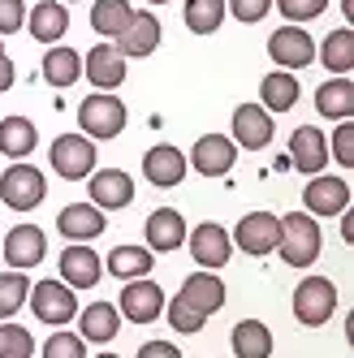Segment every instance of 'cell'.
I'll return each instance as SVG.
<instances>
[{
    "label": "cell",
    "mask_w": 354,
    "mask_h": 358,
    "mask_svg": "<svg viewBox=\"0 0 354 358\" xmlns=\"http://www.w3.org/2000/svg\"><path fill=\"white\" fill-rule=\"evenodd\" d=\"M229 242L238 250H246V255H255V259H264V255H272L276 242H281V216H272V212H246L238 220Z\"/></svg>",
    "instance_id": "cell-5"
},
{
    "label": "cell",
    "mask_w": 354,
    "mask_h": 358,
    "mask_svg": "<svg viewBox=\"0 0 354 358\" xmlns=\"http://www.w3.org/2000/svg\"><path fill=\"white\" fill-rule=\"evenodd\" d=\"M290 164L298 169V173H324V164H328V138H324V130H316V125H298L294 130V138H290Z\"/></svg>",
    "instance_id": "cell-19"
},
{
    "label": "cell",
    "mask_w": 354,
    "mask_h": 358,
    "mask_svg": "<svg viewBox=\"0 0 354 358\" xmlns=\"http://www.w3.org/2000/svg\"><path fill=\"white\" fill-rule=\"evenodd\" d=\"M147 5H169V0H147Z\"/></svg>",
    "instance_id": "cell-46"
},
{
    "label": "cell",
    "mask_w": 354,
    "mask_h": 358,
    "mask_svg": "<svg viewBox=\"0 0 354 358\" xmlns=\"http://www.w3.org/2000/svg\"><path fill=\"white\" fill-rule=\"evenodd\" d=\"M320 246H324V238H320L316 216H307V212L281 216V242H276V250H281V259L290 268H311L320 259Z\"/></svg>",
    "instance_id": "cell-1"
},
{
    "label": "cell",
    "mask_w": 354,
    "mask_h": 358,
    "mask_svg": "<svg viewBox=\"0 0 354 358\" xmlns=\"http://www.w3.org/2000/svg\"><path fill=\"white\" fill-rule=\"evenodd\" d=\"M61 5H69V0H61Z\"/></svg>",
    "instance_id": "cell-49"
},
{
    "label": "cell",
    "mask_w": 354,
    "mask_h": 358,
    "mask_svg": "<svg viewBox=\"0 0 354 358\" xmlns=\"http://www.w3.org/2000/svg\"><path fill=\"white\" fill-rule=\"evenodd\" d=\"M160 48V22L156 13H134L125 22V31L117 35V52L130 61V57H151Z\"/></svg>",
    "instance_id": "cell-20"
},
{
    "label": "cell",
    "mask_w": 354,
    "mask_h": 358,
    "mask_svg": "<svg viewBox=\"0 0 354 358\" xmlns=\"http://www.w3.org/2000/svg\"><path fill=\"white\" fill-rule=\"evenodd\" d=\"M22 22H27V9H22V0H0V35L22 31Z\"/></svg>",
    "instance_id": "cell-42"
},
{
    "label": "cell",
    "mask_w": 354,
    "mask_h": 358,
    "mask_svg": "<svg viewBox=\"0 0 354 358\" xmlns=\"http://www.w3.org/2000/svg\"><path fill=\"white\" fill-rule=\"evenodd\" d=\"M186 220H182V212L177 208H156L147 216V250H160V255H169V250H177V246H186Z\"/></svg>",
    "instance_id": "cell-21"
},
{
    "label": "cell",
    "mask_w": 354,
    "mask_h": 358,
    "mask_svg": "<svg viewBox=\"0 0 354 358\" xmlns=\"http://www.w3.org/2000/svg\"><path fill=\"white\" fill-rule=\"evenodd\" d=\"M268 9H272V0H225V13H234L238 22H264L268 17Z\"/></svg>",
    "instance_id": "cell-40"
},
{
    "label": "cell",
    "mask_w": 354,
    "mask_h": 358,
    "mask_svg": "<svg viewBox=\"0 0 354 358\" xmlns=\"http://www.w3.org/2000/svg\"><path fill=\"white\" fill-rule=\"evenodd\" d=\"M225 22V0H186V27L194 35H212Z\"/></svg>",
    "instance_id": "cell-35"
},
{
    "label": "cell",
    "mask_w": 354,
    "mask_h": 358,
    "mask_svg": "<svg viewBox=\"0 0 354 358\" xmlns=\"http://www.w3.org/2000/svg\"><path fill=\"white\" fill-rule=\"evenodd\" d=\"M99 358H117V354H99Z\"/></svg>",
    "instance_id": "cell-47"
},
{
    "label": "cell",
    "mask_w": 354,
    "mask_h": 358,
    "mask_svg": "<svg viewBox=\"0 0 354 358\" xmlns=\"http://www.w3.org/2000/svg\"><path fill=\"white\" fill-rule=\"evenodd\" d=\"M43 358H87V341L78 332H52L43 341Z\"/></svg>",
    "instance_id": "cell-38"
},
{
    "label": "cell",
    "mask_w": 354,
    "mask_h": 358,
    "mask_svg": "<svg viewBox=\"0 0 354 358\" xmlns=\"http://www.w3.org/2000/svg\"><path fill=\"white\" fill-rule=\"evenodd\" d=\"M27 27L39 43H57L65 31H69V9L61 0H39V5L27 13Z\"/></svg>",
    "instance_id": "cell-25"
},
{
    "label": "cell",
    "mask_w": 354,
    "mask_h": 358,
    "mask_svg": "<svg viewBox=\"0 0 354 358\" xmlns=\"http://www.w3.org/2000/svg\"><path fill=\"white\" fill-rule=\"evenodd\" d=\"M83 73L91 78V87L117 91L125 83V57L117 52L113 43H99V48H91V57H83Z\"/></svg>",
    "instance_id": "cell-22"
},
{
    "label": "cell",
    "mask_w": 354,
    "mask_h": 358,
    "mask_svg": "<svg viewBox=\"0 0 354 358\" xmlns=\"http://www.w3.org/2000/svg\"><path fill=\"white\" fill-rule=\"evenodd\" d=\"M234 354L238 358H268L272 354V332H268V324L264 320H242V324H234Z\"/></svg>",
    "instance_id": "cell-31"
},
{
    "label": "cell",
    "mask_w": 354,
    "mask_h": 358,
    "mask_svg": "<svg viewBox=\"0 0 354 358\" xmlns=\"http://www.w3.org/2000/svg\"><path fill=\"white\" fill-rule=\"evenodd\" d=\"M48 160H52L57 177L83 182V177H91V169H95V143L87 134H61L52 143V151H48Z\"/></svg>",
    "instance_id": "cell-6"
},
{
    "label": "cell",
    "mask_w": 354,
    "mask_h": 358,
    "mask_svg": "<svg viewBox=\"0 0 354 358\" xmlns=\"http://www.w3.org/2000/svg\"><path fill=\"white\" fill-rule=\"evenodd\" d=\"M78 125H83V134L95 143V138H117L125 130V104L117 95L108 91H99V95H87L83 104H78Z\"/></svg>",
    "instance_id": "cell-4"
},
{
    "label": "cell",
    "mask_w": 354,
    "mask_h": 358,
    "mask_svg": "<svg viewBox=\"0 0 354 358\" xmlns=\"http://www.w3.org/2000/svg\"><path fill=\"white\" fill-rule=\"evenodd\" d=\"M298 104V78L285 69H276V73H264V83H260V108L268 113H290Z\"/></svg>",
    "instance_id": "cell-27"
},
{
    "label": "cell",
    "mask_w": 354,
    "mask_h": 358,
    "mask_svg": "<svg viewBox=\"0 0 354 358\" xmlns=\"http://www.w3.org/2000/svg\"><path fill=\"white\" fill-rule=\"evenodd\" d=\"M117 328H121V311L113 302H91L87 311H78V337L83 341L104 345V341L117 337Z\"/></svg>",
    "instance_id": "cell-24"
},
{
    "label": "cell",
    "mask_w": 354,
    "mask_h": 358,
    "mask_svg": "<svg viewBox=\"0 0 354 358\" xmlns=\"http://www.w3.org/2000/svg\"><path fill=\"white\" fill-rule=\"evenodd\" d=\"M186 164H194V173H204V177H225L238 164V147H234L229 134H204L194 143Z\"/></svg>",
    "instance_id": "cell-14"
},
{
    "label": "cell",
    "mask_w": 354,
    "mask_h": 358,
    "mask_svg": "<svg viewBox=\"0 0 354 358\" xmlns=\"http://www.w3.org/2000/svg\"><path fill=\"white\" fill-rule=\"evenodd\" d=\"M91 203L99 212H117V208H130L134 203V182L125 169H99L91 177Z\"/></svg>",
    "instance_id": "cell-17"
},
{
    "label": "cell",
    "mask_w": 354,
    "mask_h": 358,
    "mask_svg": "<svg viewBox=\"0 0 354 358\" xmlns=\"http://www.w3.org/2000/svg\"><path fill=\"white\" fill-rule=\"evenodd\" d=\"M272 113L260 108V104H238L234 108V147H246V151H264L272 143Z\"/></svg>",
    "instance_id": "cell-15"
},
{
    "label": "cell",
    "mask_w": 354,
    "mask_h": 358,
    "mask_svg": "<svg viewBox=\"0 0 354 358\" xmlns=\"http://www.w3.org/2000/svg\"><path fill=\"white\" fill-rule=\"evenodd\" d=\"M104 268L113 276H121V280H139V276H147L156 264H151V250L147 246H117L108 259H104Z\"/></svg>",
    "instance_id": "cell-32"
},
{
    "label": "cell",
    "mask_w": 354,
    "mask_h": 358,
    "mask_svg": "<svg viewBox=\"0 0 354 358\" xmlns=\"http://www.w3.org/2000/svg\"><path fill=\"white\" fill-rule=\"evenodd\" d=\"M43 78L52 83V87H73V83L83 78V52L52 43V48H48V57H43Z\"/></svg>",
    "instance_id": "cell-30"
},
{
    "label": "cell",
    "mask_w": 354,
    "mask_h": 358,
    "mask_svg": "<svg viewBox=\"0 0 354 358\" xmlns=\"http://www.w3.org/2000/svg\"><path fill=\"white\" fill-rule=\"evenodd\" d=\"M31 298V280L27 272H0V320H13L22 311V302Z\"/></svg>",
    "instance_id": "cell-34"
},
{
    "label": "cell",
    "mask_w": 354,
    "mask_h": 358,
    "mask_svg": "<svg viewBox=\"0 0 354 358\" xmlns=\"http://www.w3.org/2000/svg\"><path fill=\"white\" fill-rule=\"evenodd\" d=\"M341 238H346V242H354V216H350V208L341 212Z\"/></svg>",
    "instance_id": "cell-45"
},
{
    "label": "cell",
    "mask_w": 354,
    "mask_h": 358,
    "mask_svg": "<svg viewBox=\"0 0 354 358\" xmlns=\"http://www.w3.org/2000/svg\"><path fill=\"white\" fill-rule=\"evenodd\" d=\"M13 78H17L13 61H9V57H0V91H9V87H13Z\"/></svg>",
    "instance_id": "cell-44"
},
{
    "label": "cell",
    "mask_w": 354,
    "mask_h": 358,
    "mask_svg": "<svg viewBox=\"0 0 354 358\" xmlns=\"http://www.w3.org/2000/svg\"><path fill=\"white\" fill-rule=\"evenodd\" d=\"M190 242V255H194V264L204 268V272H216L229 264V255H234V242H229V229H220L216 220H204V224H194V234H186Z\"/></svg>",
    "instance_id": "cell-10"
},
{
    "label": "cell",
    "mask_w": 354,
    "mask_h": 358,
    "mask_svg": "<svg viewBox=\"0 0 354 358\" xmlns=\"http://www.w3.org/2000/svg\"><path fill=\"white\" fill-rule=\"evenodd\" d=\"M0 255H5V264L13 272H27V268L43 264V255H48L43 229L39 224H17V229H9V238L0 242Z\"/></svg>",
    "instance_id": "cell-12"
},
{
    "label": "cell",
    "mask_w": 354,
    "mask_h": 358,
    "mask_svg": "<svg viewBox=\"0 0 354 358\" xmlns=\"http://www.w3.org/2000/svg\"><path fill=\"white\" fill-rule=\"evenodd\" d=\"M43 194H48L43 173H39L35 164H27V160L9 164L5 177H0V203H5V208H13V212H31V208H39Z\"/></svg>",
    "instance_id": "cell-3"
},
{
    "label": "cell",
    "mask_w": 354,
    "mask_h": 358,
    "mask_svg": "<svg viewBox=\"0 0 354 358\" xmlns=\"http://www.w3.org/2000/svg\"><path fill=\"white\" fill-rule=\"evenodd\" d=\"M139 358H182V350H177L173 341H147L139 350Z\"/></svg>",
    "instance_id": "cell-43"
},
{
    "label": "cell",
    "mask_w": 354,
    "mask_h": 358,
    "mask_svg": "<svg viewBox=\"0 0 354 358\" xmlns=\"http://www.w3.org/2000/svg\"><path fill=\"white\" fill-rule=\"evenodd\" d=\"M39 143V130L27 121V117H5L0 121V151H5L9 160H27Z\"/></svg>",
    "instance_id": "cell-29"
},
{
    "label": "cell",
    "mask_w": 354,
    "mask_h": 358,
    "mask_svg": "<svg viewBox=\"0 0 354 358\" xmlns=\"http://www.w3.org/2000/svg\"><path fill=\"white\" fill-rule=\"evenodd\" d=\"M130 17H134L130 0H95V9H91V27H95L99 35L117 39V35L125 31V22H130Z\"/></svg>",
    "instance_id": "cell-33"
},
{
    "label": "cell",
    "mask_w": 354,
    "mask_h": 358,
    "mask_svg": "<svg viewBox=\"0 0 354 358\" xmlns=\"http://www.w3.org/2000/svg\"><path fill=\"white\" fill-rule=\"evenodd\" d=\"M164 315H169L173 332H182V337H194V332H204V324H208V315H204V311H194L186 298L164 302Z\"/></svg>",
    "instance_id": "cell-36"
},
{
    "label": "cell",
    "mask_w": 354,
    "mask_h": 358,
    "mask_svg": "<svg viewBox=\"0 0 354 358\" xmlns=\"http://www.w3.org/2000/svg\"><path fill=\"white\" fill-rule=\"evenodd\" d=\"M302 208H307V216H341L350 208V182L346 177L316 173L307 182V190H302Z\"/></svg>",
    "instance_id": "cell-11"
},
{
    "label": "cell",
    "mask_w": 354,
    "mask_h": 358,
    "mask_svg": "<svg viewBox=\"0 0 354 358\" xmlns=\"http://www.w3.org/2000/svg\"><path fill=\"white\" fill-rule=\"evenodd\" d=\"M276 9H281V17L290 22V27H298V22H311L328 9V0H276Z\"/></svg>",
    "instance_id": "cell-39"
},
{
    "label": "cell",
    "mask_w": 354,
    "mask_h": 358,
    "mask_svg": "<svg viewBox=\"0 0 354 358\" xmlns=\"http://www.w3.org/2000/svg\"><path fill=\"white\" fill-rule=\"evenodd\" d=\"M31 311L43 320V324H69L73 315H78V298H73V289L65 285V280H39V285H31Z\"/></svg>",
    "instance_id": "cell-7"
},
{
    "label": "cell",
    "mask_w": 354,
    "mask_h": 358,
    "mask_svg": "<svg viewBox=\"0 0 354 358\" xmlns=\"http://www.w3.org/2000/svg\"><path fill=\"white\" fill-rule=\"evenodd\" d=\"M104 229H108V220H104V212H99L95 203H69V208L57 216V234L69 238V242H95Z\"/></svg>",
    "instance_id": "cell-18"
},
{
    "label": "cell",
    "mask_w": 354,
    "mask_h": 358,
    "mask_svg": "<svg viewBox=\"0 0 354 358\" xmlns=\"http://www.w3.org/2000/svg\"><path fill=\"white\" fill-rule=\"evenodd\" d=\"M177 298H186L194 311H204V315H216L225 306V280L216 272H194V276L182 280V294Z\"/></svg>",
    "instance_id": "cell-23"
},
{
    "label": "cell",
    "mask_w": 354,
    "mask_h": 358,
    "mask_svg": "<svg viewBox=\"0 0 354 358\" xmlns=\"http://www.w3.org/2000/svg\"><path fill=\"white\" fill-rule=\"evenodd\" d=\"M0 57H5V43H0Z\"/></svg>",
    "instance_id": "cell-48"
},
{
    "label": "cell",
    "mask_w": 354,
    "mask_h": 358,
    "mask_svg": "<svg viewBox=\"0 0 354 358\" xmlns=\"http://www.w3.org/2000/svg\"><path fill=\"white\" fill-rule=\"evenodd\" d=\"M164 289L156 285L151 276H139V280H125V289L117 298V311L130 320V324H151V320H160L164 311Z\"/></svg>",
    "instance_id": "cell-8"
},
{
    "label": "cell",
    "mask_w": 354,
    "mask_h": 358,
    "mask_svg": "<svg viewBox=\"0 0 354 358\" xmlns=\"http://www.w3.org/2000/svg\"><path fill=\"white\" fill-rule=\"evenodd\" d=\"M99 276H104V259L87 242H73L61 250V280L69 289H95Z\"/></svg>",
    "instance_id": "cell-13"
},
{
    "label": "cell",
    "mask_w": 354,
    "mask_h": 358,
    "mask_svg": "<svg viewBox=\"0 0 354 358\" xmlns=\"http://www.w3.org/2000/svg\"><path fill=\"white\" fill-rule=\"evenodd\" d=\"M186 156L177 147H169V143H160V147H151L147 156H143V177L151 186H160V190H173V186H182L186 182Z\"/></svg>",
    "instance_id": "cell-16"
},
{
    "label": "cell",
    "mask_w": 354,
    "mask_h": 358,
    "mask_svg": "<svg viewBox=\"0 0 354 358\" xmlns=\"http://www.w3.org/2000/svg\"><path fill=\"white\" fill-rule=\"evenodd\" d=\"M337 311V285L328 276H307L294 289V320L302 328H324Z\"/></svg>",
    "instance_id": "cell-2"
},
{
    "label": "cell",
    "mask_w": 354,
    "mask_h": 358,
    "mask_svg": "<svg viewBox=\"0 0 354 358\" xmlns=\"http://www.w3.org/2000/svg\"><path fill=\"white\" fill-rule=\"evenodd\" d=\"M35 354V337L22 324H0V358H31Z\"/></svg>",
    "instance_id": "cell-37"
},
{
    "label": "cell",
    "mask_w": 354,
    "mask_h": 358,
    "mask_svg": "<svg viewBox=\"0 0 354 358\" xmlns=\"http://www.w3.org/2000/svg\"><path fill=\"white\" fill-rule=\"evenodd\" d=\"M333 156H337V164H354V121H341L337 130H333Z\"/></svg>",
    "instance_id": "cell-41"
},
{
    "label": "cell",
    "mask_w": 354,
    "mask_h": 358,
    "mask_svg": "<svg viewBox=\"0 0 354 358\" xmlns=\"http://www.w3.org/2000/svg\"><path fill=\"white\" fill-rule=\"evenodd\" d=\"M316 108H320V117L350 121V117H354V83H350V78H328V83L316 91Z\"/></svg>",
    "instance_id": "cell-28"
},
{
    "label": "cell",
    "mask_w": 354,
    "mask_h": 358,
    "mask_svg": "<svg viewBox=\"0 0 354 358\" xmlns=\"http://www.w3.org/2000/svg\"><path fill=\"white\" fill-rule=\"evenodd\" d=\"M268 57L281 65L285 73L307 69V65L316 61V39L302 31V27H276L272 39H268Z\"/></svg>",
    "instance_id": "cell-9"
},
{
    "label": "cell",
    "mask_w": 354,
    "mask_h": 358,
    "mask_svg": "<svg viewBox=\"0 0 354 358\" xmlns=\"http://www.w3.org/2000/svg\"><path fill=\"white\" fill-rule=\"evenodd\" d=\"M320 65L333 78H350V69H354V31L350 27L328 31V39L320 43Z\"/></svg>",
    "instance_id": "cell-26"
}]
</instances>
